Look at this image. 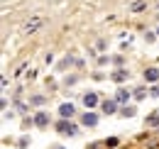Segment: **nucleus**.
I'll use <instances>...</instances> for the list:
<instances>
[{
	"label": "nucleus",
	"mask_w": 159,
	"mask_h": 149,
	"mask_svg": "<svg viewBox=\"0 0 159 149\" xmlns=\"http://www.w3.org/2000/svg\"><path fill=\"white\" fill-rule=\"evenodd\" d=\"M105 144H108V147H115V144H118V137H110V139H105Z\"/></svg>",
	"instance_id": "6e6552de"
},
{
	"label": "nucleus",
	"mask_w": 159,
	"mask_h": 149,
	"mask_svg": "<svg viewBox=\"0 0 159 149\" xmlns=\"http://www.w3.org/2000/svg\"><path fill=\"white\" fill-rule=\"evenodd\" d=\"M144 78H147L149 83L159 81V69H147V71H144Z\"/></svg>",
	"instance_id": "0eeeda50"
},
{
	"label": "nucleus",
	"mask_w": 159,
	"mask_h": 149,
	"mask_svg": "<svg viewBox=\"0 0 159 149\" xmlns=\"http://www.w3.org/2000/svg\"><path fill=\"white\" fill-rule=\"evenodd\" d=\"M74 112H76L74 103H61V105H59V115H61V120H66V117H74Z\"/></svg>",
	"instance_id": "f257e3e1"
},
{
	"label": "nucleus",
	"mask_w": 159,
	"mask_h": 149,
	"mask_svg": "<svg viewBox=\"0 0 159 149\" xmlns=\"http://www.w3.org/2000/svg\"><path fill=\"white\" fill-rule=\"evenodd\" d=\"M122 115H135V108L130 105V108H122Z\"/></svg>",
	"instance_id": "1a4fd4ad"
},
{
	"label": "nucleus",
	"mask_w": 159,
	"mask_h": 149,
	"mask_svg": "<svg viewBox=\"0 0 159 149\" xmlns=\"http://www.w3.org/2000/svg\"><path fill=\"white\" fill-rule=\"evenodd\" d=\"M57 130H59L61 134H76V127H74L71 122H66V120H59V122H57Z\"/></svg>",
	"instance_id": "7ed1b4c3"
},
{
	"label": "nucleus",
	"mask_w": 159,
	"mask_h": 149,
	"mask_svg": "<svg viewBox=\"0 0 159 149\" xmlns=\"http://www.w3.org/2000/svg\"><path fill=\"white\" fill-rule=\"evenodd\" d=\"M103 112L105 115H115L118 112V100H105L103 103Z\"/></svg>",
	"instance_id": "20e7f679"
},
{
	"label": "nucleus",
	"mask_w": 159,
	"mask_h": 149,
	"mask_svg": "<svg viewBox=\"0 0 159 149\" xmlns=\"http://www.w3.org/2000/svg\"><path fill=\"white\" fill-rule=\"evenodd\" d=\"M81 122H83L86 127H96V125H98V112H83Z\"/></svg>",
	"instance_id": "f03ea898"
},
{
	"label": "nucleus",
	"mask_w": 159,
	"mask_h": 149,
	"mask_svg": "<svg viewBox=\"0 0 159 149\" xmlns=\"http://www.w3.org/2000/svg\"><path fill=\"white\" fill-rule=\"evenodd\" d=\"M54 149H61V147H54Z\"/></svg>",
	"instance_id": "9d476101"
},
{
	"label": "nucleus",
	"mask_w": 159,
	"mask_h": 149,
	"mask_svg": "<svg viewBox=\"0 0 159 149\" xmlns=\"http://www.w3.org/2000/svg\"><path fill=\"white\" fill-rule=\"evenodd\" d=\"M83 105H86V108H96V105H98V95L96 93H86L83 95Z\"/></svg>",
	"instance_id": "39448f33"
},
{
	"label": "nucleus",
	"mask_w": 159,
	"mask_h": 149,
	"mask_svg": "<svg viewBox=\"0 0 159 149\" xmlns=\"http://www.w3.org/2000/svg\"><path fill=\"white\" fill-rule=\"evenodd\" d=\"M34 125H37V127H47V125H49V115H47V112H37Z\"/></svg>",
	"instance_id": "423d86ee"
}]
</instances>
